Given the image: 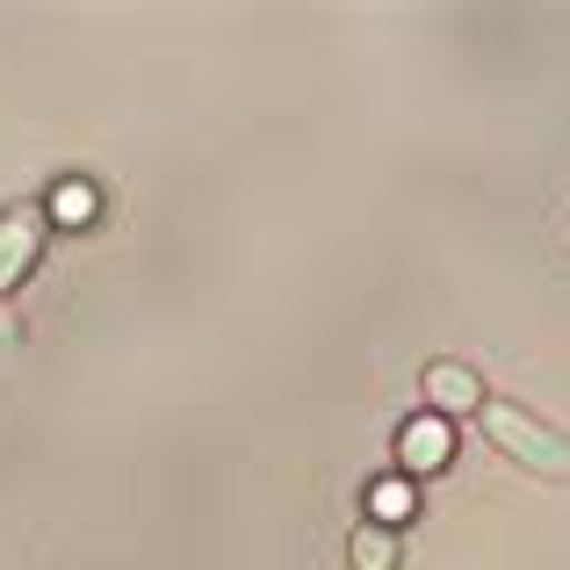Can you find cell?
<instances>
[{"label": "cell", "mask_w": 570, "mask_h": 570, "mask_svg": "<svg viewBox=\"0 0 570 570\" xmlns=\"http://www.w3.org/2000/svg\"><path fill=\"white\" fill-rule=\"evenodd\" d=\"M476 419H484V433H491L499 455H513L520 470L549 476V484H570V433H557L549 419H534L520 397H484Z\"/></svg>", "instance_id": "1"}, {"label": "cell", "mask_w": 570, "mask_h": 570, "mask_svg": "<svg viewBox=\"0 0 570 570\" xmlns=\"http://www.w3.org/2000/svg\"><path fill=\"white\" fill-rule=\"evenodd\" d=\"M37 253H43V209H29V203L0 209V296L37 267Z\"/></svg>", "instance_id": "2"}, {"label": "cell", "mask_w": 570, "mask_h": 570, "mask_svg": "<svg viewBox=\"0 0 570 570\" xmlns=\"http://www.w3.org/2000/svg\"><path fill=\"white\" fill-rule=\"evenodd\" d=\"M426 404L433 412H476L484 404V383H476V368H462V362H426Z\"/></svg>", "instance_id": "3"}, {"label": "cell", "mask_w": 570, "mask_h": 570, "mask_svg": "<svg viewBox=\"0 0 570 570\" xmlns=\"http://www.w3.org/2000/svg\"><path fill=\"white\" fill-rule=\"evenodd\" d=\"M397 462L412 476H433L448 462V426H441V419H412V426L397 433Z\"/></svg>", "instance_id": "4"}, {"label": "cell", "mask_w": 570, "mask_h": 570, "mask_svg": "<svg viewBox=\"0 0 570 570\" xmlns=\"http://www.w3.org/2000/svg\"><path fill=\"white\" fill-rule=\"evenodd\" d=\"M347 563H354V570H397V528L362 520V528L347 534Z\"/></svg>", "instance_id": "5"}, {"label": "cell", "mask_w": 570, "mask_h": 570, "mask_svg": "<svg viewBox=\"0 0 570 570\" xmlns=\"http://www.w3.org/2000/svg\"><path fill=\"white\" fill-rule=\"evenodd\" d=\"M419 499H412V476H383V484H368V520L376 528H397V520H412Z\"/></svg>", "instance_id": "6"}, {"label": "cell", "mask_w": 570, "mask_h": 570, "mask_svg": "<svg viewBox=\"0 0 570 570\" xmlns=\"http://www.w3.org/2000/svg\"><path fill=\"white\" fill-rule=\"evenodd\" d=\"M51 209H58V224H87V209H95V195H87L80 181H66L51 195Z\"/></svg>", "instance_id": "7"}]
</instances>
